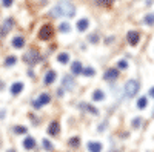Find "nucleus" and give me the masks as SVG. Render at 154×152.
Listing matches in <instances>:
<instances>
[{"mask_svg":"<svg viewBox=\"0 0 154 152\" xmlns=\"http://www.w3.org/2000/svg\"><path fill=\"white\" fill-rule=\"evenodd\" d=\"M146 103H148L146 97H140V98L137 100V108H139V109H145V108H146Z\"/></svg>","mask_w":154,"mask_h":152,"instance_id":"nucleus-21","label":"nucleus"},{"mask_svg":"<svg viewBox=\"0 0 154 152\" xmlns=\"http://www.w3.org/2000/svg\"><path fill=\"white\" fill-rule=\"evenodd\" d=\"M12 26H14V20H12L11 17L9 19H6L5 22H3V25H2V26H0V35H6L9 31H11V28Z\"/></svg>","mask_w":154,"mask_h":152,"instance_id":"nucleus-7","label":"nucleus"},{"mask_svg":"<svg viewBox=\"0 0 154 152\" xmlns=\"http://www.w3.org/2000/svg\"><path fill=\"white\" fill-rule=\"evenodd\" d=\"M140 124H142V120H140V117H137V118L133 120V126H134V128H139Z\"/></svg>","mask_w":154,"mask_h":152,"instance_id":"nucleus-31","label":"nucleus"},{"mask_svg":"<svg viewBox=\"0 0 154 152\" xmlns=\"http://www.w3.org/2000/svg\"><path fill=\"white\" fill-rule=\"evenodd\" d=\"M23 91V83L22 82H16V83H12L11 85V94L12 95H17Z\"/></svg>","mask_w":154,"mask_h":152,"instance_id":"nucleus-13","label":"nucleus"},{"mask_svg":"<svg viewBox=\"0 0 154 152\" xmlns=\"http://www.w3.org/2000/svg\"><path fill=\"white\" fill-rule=\"evenodd\" d=\"M12 46H14V48H17V49H20V48H23L25 46V39H23V37L22 35H16L14 37V39H12Z\"/></svg>","mask_w":154,"mask_h":152,"instance_id":"nucleus-15","label":"nucleus"},{"mask_svg":"<svg viewBox=\"0 0 154 152\" xmlns=\"http://www.w3.org/2000/svg\"><path fill=\"white\" fill-rule=\"evenodd\" d=\"M117 68H119V69H126V68H128V61H126V60H120L119 65H117Z\"/></svg>","mask_w":154,"mask_h":152,"instance_id":"nucleus-28","label":"nucleus"},{"mask_svg":"<svg viewBox=\"0 0 154 152\" xmlns=\"http://www.w3.org/2000/svg\"><path fill=\"white\" fill-rule=\"evenodd\" d=\"M148 94H149L151 97H154V86H152V88H151V89H149V92H148Z\"/></svg>","mask_w":154,"mask_h":152,"instance_id":"nucleus-33","label":"nucleus"},{"mask_svg":"<svg viewBox=\"0 0 154 152\" xmlns=\"http://www.w3.org/2000/svg\"><path fill=\"white\" fill-rule=\"evenodd\" d=\"M6 152H17V151H16V149H8Z\"/></svg>","mask_w":154,"mask_h":152,"instance_id":"nucleus-35","label":"nucleus"},{"mask_svg":"<svg viewBox=\"0 0 154 152\" xmlns=\"http://www.w3.org/2000/svg\"><path fill=\"white\" fill-rule=\"evenodd\" d=\"M126 40H128V43H130L131 46H136L139 43V40H140V34L137 31H130L126 34Z\"/></svg>","mask_w":154,"mask_h":152,"instance_id":"nucleus-8","label":"nucleus"},{"mask_svg":"<svg viewBox=\"0 0 154 152\" xmlns=\"http://www.w3.org/2000/svg\"><path fill=\"white\" fill-rule=\"evenodd\" d=\"M57 61H59V63H68V61H69V55H68L66 52H60V54L57 55Z\"/></svg>","mask_w":154,"mask_h":152,"instance_id":"nucleus-19","label":"nucleus"},{"mask_svg":"<svg viewBox=\"0 0 154 152\" xmlns=\"http://www.w3.org/2000/svg\"><path fill=\"white\" fill-rule=\"evenodd\" d=\"M59 131H60V124H59V121H57V120L51 121L49 126H48V134H49V135H53V137H56V135L59 134Z\"/></svg>","mask_w":154,"mask_h":152,"instance_id":"nucleus-9","label":"nucleus"},{"mask_svg":"<svg viewBox=\"0 0 154 152\" xmlns=\"http://www.w3.org/2000/svg\"><path fill=\"white\" fill-rule=\"evenodd\" d=\"M35 145H37V143H35V140H34L32 137H26V138L23 140V148L26 149V151L34 149V148H35Z\"/></svg>","mask_w":154,"mask_h":152,"instance_id":"nucleus-12","label":"nucleus"},{"mask_svg":"<svg viewBox=\"0 0 154 152\" xmlns=\"http://www.w3.org/2000/svg\"><path fill=\"white\" fill-rule=\"evenodd\" d=\"M23 60L28 63V65H35V63H38L42 60V57H40V54L37 52L35 49H29L26 54H25V57H23Z\"/></svg>","mask_w":154,"mask_h":152,"instance_id":"nucleus-3","label":"nucleus"},{"mask_svg":"<svg viewBox=\"0 0 154 152\" xmlns=\"http://www.w3.org/2000/svg\"><path fill=\"white\" fill-rule=\"evenodd\" d=\"M103 98H105V92H103V91H100V89L94 91V94H93V100L100 101V100H103Z\"/></svg>","mask_w":154,"mask_h":152,"instance_id":"nucleus-18","label":"nucleus"},{"mask_svg":"<svg viewBox=\"0 0 154 152\" xmlns=\"http://www.w3.org/2000/svg\"><path fill=\"white\" fill-rule=\"evenodd\" d=\"M86 148L89 152H102V143L99 142H89Z\"/></svg>","mask_w":154,"mask_h":152,"instance_id":"nucleus-14","label":"nucleus"},{"mask_svg":"<svg viewBox=\"0 0 154 152\" xmlns=\"http://www.w3.org/2000/svg\"><path fill=\"white\" fill-rule=\"evenodd\" d=\"M71 72L74 75H79L83 72V68H82V63L80 61H72V65H71Z\"/></svg>","mask_w":154,"mask_h":152,"instance_id":"nucleus-16","label":"nucleus"},{"mask_svg":"<svg viewBox=\"0 0 154 152\" xmlns=\"http://www.w3.org/2000/svg\"><path fill=\"white\" fill-rule=\"evenodd\" d=\"M51 101V95L49 94H46V92H43V94H40L34 101H32V106H34V109H40L42 106H45V105H48Z\"/></svg>","mask_w":154,"mask_h":152,"instance_id":"nucleus-4","label":"nucleus"},{"mask_svg":"<svg viewBox=\"0 0 154 152\" xmlns=\"http://www.w3.org/2000/svg\"><path fill=\"white\" fill-rule=\"evenodd\" d=\"M117 77H119V68H109L103 74V79L106 82H112V80H116Z\"/></svg>","mask_w":154,"mask_h":152,"instance_id":"nucleus-6","label":"nucleus"},{"mask_svg":"<svg viewBox=\"0 0 154 152\" xmlns=\"http://www.w3.org/2000/svg\"><path fill=\"white\" fill-rule=\"evenodd\" d=\"M42 143H43V148H45L46 151H53V145H51L49 140H43Z\"/></svg>","mask_w":154,"mask_h":152,"instance_id":"nucleus-27","label":"nucleus"},{"mask_svg":"<svg viewBox=\"0 0 154 152\" xmlns=\"http://www.w3.org/2000/svg\"><path fill=\"white\" fill-rule=\"evenodd\" d=\"M114 0H97V5H111Z\"/></svg>","mask_w":154,"mask_h":152,"instance_id":"nucleus-32","label":"nucleus"},{"mask_svg":"<svg viewBox=\"0 0 154 152\" xmlns=\"http://www.w3.org/2000/svg\"><path fill=\"white\" fill-rule=\"evenodd\" d=\"M139 88H140V85H139V82H136V80L126 82V83H125V94L130 97V98H133V97L139 92Z\"/></svg>","mask_w":154,"mask_h":152,"instance_id":"nucleus-2","label":"nucleus"},{"mask_svg":"<svg viewBox=\"0 0 154 152\" xmlns=\"http://www.w3.org/2000/svg\"><path fill=\"white\" fill-rule=\"evenodd\" d=\"M56 79H57V72L51 69V71H48V72H46L43 82H45V85H51V83H54V82H56Z\"/></svg>","mask_w":154,"mask_h":152,"instance_id":"nucleus-10","label":"nucleus"},{"mask_svg":"<svg viewBox=\"0 0 154 152\" xmlns=\"http://www.w3.org/2000/svg\"><path fill=\"white\" fill-rule=\"evenodd\" d=\"M89 40H91V42H96V40H97V35H93V37H91V39H89Z\"/></svg>","mask_w":154,"mask_h":152,"instance_id":"nucleus-34","label":"nucleus"},{"mask_svg":"<svg viewBox=\"0 0 154 152\" xmlns=\"http://www.w3.org/2000/svg\"><path fill=\"white\" fill-rule=\"evenodd\" d=\"M145 23H146V25H152V23H154V16H151V14L145 16Z\"/></svg>","mask_w":154,"mask_h":152,"instance_id":"nucleus-29","label":"nucleus"},{"mask_svg":"<svg viewBox=\"0 0 154 152\" xmlns=\"http://www.w3.org/2000/svg\"><path fill=\"white\" fill-rule=\"evenodd\" d=\"M89 26V20L88 19H80V20H77V31H80V32H85Z\"/></svg>","mask_w":154,"mask_h":152,"instance_id":"nucleus-11","label":"nucleus"},{"mask_svg":"<svg viewBox=\"0 0 154 152\" xmlns=\"http://www.w3.org/2000/svg\"><path fill=\"white\" fill-rule=\"evenodd\" d=\"M74 14H75V8L68 0H62L49 11V16L53 17H72Z\"/></svg>","mask_w":154,"mask_h":152,"instance_id":"nucleus-1","label":"nucleus"},{"mask_svg":"<svg viewBox=\"0 0 154 152\" xmlns=\"http://www.w3.org/2000/svg\"><path fill=\"white\" fill-rule=\"evenodd\" d=\"M82 74H83V75H86V77H93V75L96 74V71H94L93 68H85Z\"/></svg>","mask_w":154,"mask_h":152,"instance_id":"nucleus-25","label":"nucleus"},{"mask_svg":"<svg viewBox=\"0 0 154 152\" xmlns=\"http://www.w3.org/2000/svg\"><path fill=\"white\" fill-rule=\"evenodd\" d=\"M12 131H14L16 134H26L28 132V129L25 128V126H14V129H12Z\"/></svg>","mask_w":154,"mask_h":152,"instance_id":"nucleus-24","label":"nucleus"},{"mask_svg":"<svg viewBox=\"0 0 154 152\" xmlns=\"http://www.w3.org/2000/svg\"><path fill=\"white\" fill-rule=\"evenodd\" d=\"M63 88H65V89H72L74 88L72 77H69V75H65V77H63Z\"/></svg>","mask_w":154,"mask_h":152,"instance_id":"nucleus-17","label":"nucleus"},{"mask_svg":"<svg viewBox=\"0 0 154 152\" xmlns=\"http://www.w3.org/2000/svg\"><path fill=\"white\" fill-rule=\"evenodd\" d=\"M12 3H14V0H2V5H3V8H9Z\"/></svg>","mask_w":154,"mask_h":152,"instance_id":"nucleus-30","label":"nucleus"},{"mask_svg":"<svg viewBox=\"0 0 154 152\" xmlns=\"http://www.w3.org/2000/svg\"><path fill=\"white\" fill-rule=\"evenodd\" d=\"M83 106H85V109H86V111H89L91 114H94V115H97V114H99V111H97L96 108H93L91 105H83Z\"/></svg>","mask_w":154,"mask_h":152,"instance_id":"nucleus-26","label":"nucleus"},{"mask_svg":"<svg viewBox=\"0 0 154 152\" xmlns=\"http://www.w3.org/2000/svg\"><path fill=\"white\" fill-rule=\"evenodd\" d=\"M16 63H17V57L16 55H9L5 60V66H12V65H16Z\"/></svg>","mask_w":154,"mask_h":152,"instance_id":"nucleus-20","label":"nucleus"},{"mask_svg":"<svg viewBox=\"0 0 154 152\" xmlns=\"http://www.w3.org/2000/svg\"><path fill=\"white\" fill-rule=\"evenodd\" d=\"M59 31L60 32H69V23H66V22L60 23L59 25Z\"/></svg>","mask_w":154,"mask_h":152,"instance_id":"nucleus-23","label":"nucleus"},{"mask_svg":"<svg viewBox=\"0 0 154 152\" xmlns=\"http://www.w3.org/2000/svg\"><path fill=\"white\" fill-rule=\"evenodd\" d=\"M53 26L51 25H43V26L40 28V31H38V39L40 40H49L51 37H53Z\"/></svg>","mask_w":154,"mask_h":152,"instance_id":"nucleus-5","label":"nucleus"},{"mask_svg":"<svg viewBox=\"0 0 154 152\" xmlns=\"http://www.w3.org/2000/svg\"><path fill=\"white\" fill-rule=\"evenodd\" d=\"M68 145L71 146V148H77L80 145V138L79 137H72V138H69L68 140Z\"/></svg>","mask_w":154,"mask_h":152,"instance_id":"nucleus-22","label":"nucleus"}]
</instances>
